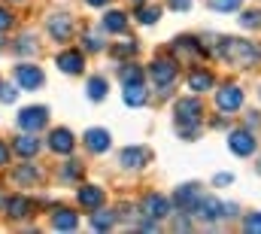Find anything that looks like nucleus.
<instances>
[{"label": "nucleus", "mask_w": 261, "mask_h": 234, "mask_svg": "<svg viewBox=\"0 0 261 234\" xmlns=\"http://www.w3.org/2000/svg\"><path fill=\"white\" fill-rule=\"evenodd\" d=\"M216 55L228 64H234V67H252L261 58V49L255 43L240 40V37H222L216 43Z\"/></svg>", "instance_id": "obj_1"}, {"label": "nucleus", "mask_w": 261, "mask_h": 234, "mask_svg": "<svg viewBox=\"0 0 261 234\" xmlns=\"http://www.w3.org/2000/svg\"><path fill=\"white\" fill-rule=\"evenodd\" d=\"M173 116H176V131L186 140H195L200 131V122H203V104L197 98H182V101H176Z\"/></svg>", "instance_id": "obj_2"}, {"label": "nucleus", "mask_w": 261, "mask_h": 234, "mask_svg": "<svg viewBox=\"0 0 261 234\" xmlns=\"http://www.w3.org/2000/svg\"><path fill=\"white\" fill-rule=\"evenodd\" d=\"M228 149H231L234 155H240V158H249V155L258 149V140H255L252 128H237V131H231V134H228Z\"/></svg>", "instance_id": "obj_3"}, {"label": "nucleus", "mask_w": 261, "mask_h": 234, "mask_svg": "<svg viewBox=\"0 0 261 234\" xmlns=\"http://www.w3.org/2000/svg\"><path fill=\"white\" fill-rule=\"evenodd\" d=\"M176 73H179V67H176V61H170V58H158V61H152V67H149L152 82H155L158 88H164V91L173 85Z\"/></svg>", "instance_id": "obj_4"}, {"label": "nucleus", "mask_w": 261, "mask_h": 234, "mask_svg": "<svg viewBox=\"0 0 261 234\" xmlns=\"http://www.w3.org/2000/svg\"><path fill=\"white\" fill-rule=\"evenodd\" d=\"M46 125H49V110H46V107H24V110L18 113V128H21V131L37 134V131H43Z\"/></svg>", "instance_id": "obj_5"}, {"label": "nucleus", "mask_w": 261, "mask_h": 234, "mask_svg": "<svg viewBox=\"0 0 261 234\" xmlns=\"http://www.w3.org/2000/svg\"><path fill=\"white\" fill-rule=\"evenodd\" d=\"M216 107H219V113H237L240 107H243V91H240V85H222L219 91H216Z\"/></svg>", "instance_id": "obj_6"}, {"label": "nucleus", "mask_w": 261, "mask_h": 234, "mask_svg": "<svg viewBox=\"0 0 261 234\" xmlns=\"http://www.w3.org/2000/svg\"><path fill=\"white\" fill-rule=\"evenodd\" d=\"M192 213H195L197 219H203V222H216V219L225 216V204L216 201V198H210V195H200V201L192 207Z\"/></svg>", "instance_id": "obj_7"}, {"label": "nucleus", "mask_w": 261, "mask_h": 234, "mask_svg": "<svg viewBox=\"0 0 261 234\" xmlns=\"http://www.w3.org/2000/svg\"><path fill=\"white\" fill-rule=\"evenodd\" d=\"M55 64H58L61 73L76 76V73H82V67H85V52H82V49H64V52L55 55Z\"/></svg>", "instance_id": "obj_8"}, {"label": "nucleus", "mask_w": 261, "mask_h": 234, "mask_svg": "<svg viewBox=\"0 0 261 234\" xmlns=\"http://www.w3.org/2000/svg\"><path fill=\"white\" fill-rule=\"evenodd\" d=\"M15 79H18V85L24 91H34V88H40L46 82V76H43V70L37 64H18L15 67Z\"/></svg>", "instance_id": "obj_9"}, {"label": "nucleus", "mask_w": 261, "mask_h": 234, "mask_svg": "<svg viewBox=\"0 0 261 234\" xmlns=\"http://www.w3.org/2000/svg\"><path fill=\"white\" fill-rule=\"evenodd\" d=\"M82 143H85V149H88V152H94V155H103V152L113 146V134H110L107 128H91V131H85Z\"/></svg>", "instance_id": "obj_10"}, {"label": "nucleus", "mask_w": 261, "mask_h": 234, "mask_svg": "<svg viewBox=\"0 0 261 234\" xmlns=\"http://www.w3.org/2000/svg\"><path fill=\"white\" fill-rule=\"evenodd\" d=\"M140 213L146 216V219H164V216H170V201L164 198V195H146L143 198V207H140Z\"/></svg>", "instance_id": "obj_11"}, {"label": "nucleus", "mask_w": 261, "mask_h": 234, "mask_svg": "<svg viewBox=\"0 0 261 234\" xmlns=\"http://www.w3.org/2000/svg\"><path fill=\"white\" fill-rule=\"evenodd\" d=\"M200 185L197 182H186V185H179L176 192H173V201H176V207L182 210V213H192V207H195L197 201H200Z\"/></svg>", "instance_id": "obj_12"}, {"label": "nucleus", "mask_w": 261, "mask_h": 234, "mask_svg": "<svg viewBox=\"0 0 261 234\" xmlns=\"http://www.w3.org/2000/svg\"><path fill=\"white\" fill-rule=\"evenodd\" d=\"M149 158H152V152H149L146 146H128V149H122L119 165L128 168V171H140L143 165H149Z\"/></svg>", "instance_id": "obj_13"}, {"label": "nucleus", "mask_w": 261, "mask_h": 234, "mask_svg": "<svg viewBox=\"0 0 261 234\" xmlns=\"http://www.w3.org/2000/svg\"><path fill=\"white\" fill-rule=\"evenodd\" d=\"M49 149H52L55 155H70V152L76 149V140H73L70 128H55V131L49 134Z\"/></svg>", "instance_id": "obj_14"}, {"label": "nucleus", "mask_w": 261, "mask_h": 234, "mask_svg": "<svg viewBox=\"0 0 261 234\" xmlns=\"http://www.w3.org/2000/svg\"><path fill=\"white\" fill-rule=\"evenodd\" d=\"M49 37L58 40V43H67L73 37V18L67 12H58V15L49 18Z\"/></svg>", "instance_id": "obj_15"}, {"label": "nucleus", "mask_w": 261, "mask_h": 234, "mask_svg": "<svg viewBox=\"0 0 261 234\" xmlns=\"http://www.w3.org/2000/svg\"><path fill=\"white\" fill-rule=\"evenodd\" d=\"M76 201H79V207H85V210H97V207L107 201V192H103L100 185H82V189L76 192Z\"/></svg>", "instance_id": "obj_16"}, {"label": "nucleus", "mask_w": 261, "mask_h": 234, "mask_svg": "<svg viewBox=\"0 0 261 234\" xmlns=\"http://www.w3.org/2000/svg\"><path fill=\"white\" fill-rule=\"evenodd\" d=\"M12 152H15V155H21V158H34V155L40 152V140H37V134L24 131L21 137H15V143H12Z\"/></svg>", "instance_id": "obj_17"}, {"label": "nucleus", "mask_w": 261, "mask_h": 234, "mask_svg": "<svg viewBox=\"0 0 261 234\" xmlns=\"http://www.w3.org/2000/svg\"><path fill=\"white\" fill-rule=\"evenodd\" d=\"M173 55H176V58H186V55L200 58V55H203V46H200L197 37H176V40H173Z\"/></svg>", "instance_id": "obj_18"}, {"label": "nucleus", "mask_w": 261, "mask_h": 234, "mask_svg": "<svg viewBox=\"0 0 261 234\" xmlns=\"http://www.w3.org/2000/svg\"><path fill=\"white\" fill-rule=\"evenodd\" d=\"M213 73L210 70H203V67H195L192 73H189V88L192 91H197V95H203V91H210L213 88Z\"/></svg>", "instance_id": "obj_19"}, {"label": "nucleus", "mask_w": 261, "mask_h": 234, "mask_svg": "<svg viewBox=\"0 0 261 234\" xmlns=\"http://www.w3.org/2000/svg\"><path fill=\"white\" fill-rule=\"evenodd\" d=\"M76 225H79V216H76L73 210L58 207V210L52 213V228H55V231H73Z\"/></svg>", "instance_id": "obj_20"}, {"label": "nucleus", "mask_w": 261, "mask_h": 234, "mask_svg": "<svg viewBox=\"0 0 261 234\" xmlns=\"http://www.w3.org/2000/svg\"><path fill=\"white\" fill-rule=\"evenodd\" d=\"M100 28H103L107 34H122V31L128 28V15H125L122 9H110V12L103 15V21H100Z\"/></svg>", "instance_id": "obj_21"}, {"label": "nucleus", "mask_w": 261, "mask_h": 234, "mask_svg": "<svg viewBox=\"0 0 261 234\" xmlns=\"http://www.w3.org/2000/svg\"><path fill=\"white\" fill-rule=\"evenodd\" d=\"M6 216H12V219H24V216H31V201L21 198V195L9 198V201H6Z\"/></svg>", "instance_id": "obj_22"}, {"label": "nucleus", "mask_w": 261, "mask_h": 234, "mask_svg": "<svg viewBox=\"0 0 261 234\" xmlns=\"http://www.w3.org/2000/svg\"><path fill=\"white\" fill-rule=\"evenodd\" d=\"M88 222H91V228L94 231H110L113 225H116V216L110 213V210H91V216H88Z\"/></svg>", "instance_id": "obj_23"}, {"label": "nucleus", "mask_w": 261, "mask_h": 234, "mask_svg": "<svg viewBox=\"0 0 261 234\" xmlns=\"http://www.w3.org/2000/svg\"><path fill=\"white\" fill-rule=\"evenodd\" d=\"M146 101H149V95H146L143 82H130V85H125V104H128V107H146Z\"/></svg>", "instance_id": "obj_24"}, {"label": "nucleus", "mask_w": 261, "mask_h": 234, "mask_svg": "<svg viewBox=\"0 0 261 234\" xmlns=\"http://www.w3.org/2000/svg\"><path fill=\"white\" fill-rule=\"evenodd\" d=\"M134 15H137V21H140V25H155V21L161 18V6L146 3V0H143V3L137 6V12H134Z\"/></svg>", "instance_id": "obj_25"}, {"label": "nucleus", "mask_w": 261, "mask_h": 234, "mask_svg": "<svg viewBox=\"0 0 261 234\" xmlns=\"http://www.w3.org/2000/svg\"><path fill=\"white\" fill-rule=\"evenodd\" d=\"M12 176H15V182H21V185H34V182H40V179H43L40 168H34V165H18Z\"/></svg>", "instance_id": "obj_26"}, {"label": "nucleus", "mask_w": 261, "mask_h": 234, "mask_svg": "<svg viewBox=\"0 0 261 234\" xmlns=\"http://www.w3.org/2000/svg\"><path fill=\"white\" fill-rule=\"evenodd\" d=\"M85 91H88V98H91V101H103V98H107V91H110L107 76H91V79H88V85H85Z\"/></svg>", "instance_id": "obj_27"}, {"label": "nucleus", "mask_w": 261, "mask_h": 234, "mask_svg": "<svg viewBox=\"0 0 261 234\" xmlns=\"http://www.w3.org/2000/svg\"><path fill=\"white\" fill-rule=\"evenodd\" d=\"M12 52H15V55H34V52H37V40H34L31 34H24V37H18V43L12 46Z\"/></svg>", "instance_id": "obj_28"}, {"label": "nucleus", "mask_w": 261, "mask_h": 234, "mask_svg": "<svg viewBox=\"0 0 261 234\" xmlns=\"http://www.w3.org/2000/svg\"><path fill=\"white\" fill-rule=\"evenodd\" d=\"M82 174H85V168L79 161H67L64 168H61V182H73V179H79Z\"/></svg>", "instance_id": "obj_29"}, {"label": "nucleus", "mask_w": 261, "mask_h": 234, "mask_svg": "<svg viewBox=\"0 0 261 234\" xmlns=\"http://www.w3.org/2000/svg\"><path fill=\"white\" fill-rule=\"evenodd\" d=\"M206 6L216 9V12H234V9L243 6V0H206Z\"/></svg>", "instance_id": "obj_30"}, {"label": "nucleus", "mask_w": 261, "mask_h": 234, "mask_svg": "<svg viewBox=\"0 0 261 234\" xmlns=\"http://www.w3.org/2000/svg\"><path fill=\"white\" fill-rule=\"evenodd\" d=\"M122 82L130 85V82H143V70L137 64H122Z\"/></svg>", "instance_id": "obj_31"}, {"label": "nucleus", "mask_w": 261, "mask_h": 234, "mask_svg": "<svg viewBox=\"0 0 261 234\" xmlns=\"http://www.w3.org/2000/svg\"><path fill=\"white\" fill-rule=\"evenodd\" d=\"M240 25H243L246 31H255V28H261V12H258V9H246V12L240 15Z\"/></svg>", "instance_id": "obj_32"}, {"label": "nucleus", "mask_w": 261, "mask_h": 234, "mask_svg": "<svg viewBox=\"0 0 261 234\" xmlns=\"http://www.w3.org/2000/svg\"><path fill=\"white\" fill-rule=\"evenodd\" d=\"M113 55H116V58H130V55H137V40H125V43L113 46Z\"/></svg>", "instance_id": "obj_33"}, {"label": "nucleus", "mask_w": 261, "mask_h": 234, "mask_svg": "<svg viewBox=\"0 0 261 234\" xmlns=\"http://www.w3.org/2000/svg\"><path fill=\"white\" fill-rule=\"evenodd\" d=\"M82 43H85V49H88V52H100V49H103V40H100L97 34H91V31H85V34H82Z\"/></svg>", "instance_id": "obj_34"}, {"label": "nucleus", "mask_w": 261, "mask_h": 234, "mask_svg": "<svg viewBox=\"0 0 261 234\" xmlns=\"http://www.w3.org/2000/svg\"><path fill=\"white\" fill-rule=\"evenodd\" d=\"M243 231H249V234L261 231V213H249V216L243 219Z\"/></svg>", "instance_id": "obj_35"}, {"label": "nucleus", "mask_w": 261, "mask_h": 234, "mask_svg": "<svg viewBox=\"0 0 261 234\" xmlns=\"http://www.w3.org/2000/svg\"><path fill=\"white\" fill-rule=\"evenodd\" d=\"M12 25H15V15H12L6 6H0V34H3V31H9Z\"/></svg>", "instance_id": "obj_36"}, {"label": "nucleus", "mask_w": 261, "mask_h": 234, "mask_svg": "<svg viewBox=\"0 0 261 234\" xmlns=\"http://www.w3.org/2000/svg\"><path fill=\"white\" fill-rule=\"evenodd\" d=\"M15 98H18V91H15L12 85H0V101H3V104H12Z\"/></svg>", "instance_id": "obj_37"}, {"label": "nucleus", "mask_w": 261, "mask_h": 234, "mask_svg": "<svg viewBox=\"0 0 261 234\" xmlns=\"http://www.w3.org/2000/svg\"><path fill=\"white\" fill-rule=\"evenodd\" d=\"M170 9L173 12H189L192 9V0H170Z\"/></svg>", "instance_id": "obj_38"}, {"label": "nucleus", "mask_w": 261, "mask_h": 234, "mask_svg": "<svg viewBox=\"0 0 261 234\" xmlns=\"http://www.w3.org/2000/svg\"><path fill=\"white\" fill-rule=\"evenodd\" d=\"M6 165H9V146L0 140V168H6Z\"/></svg>", "instance_id": "obj_39"}, {"label": "nucleus", "mask_w": 261, "mask_h": 234, "mask_svg": "<svg viewBox=\"0 0 261 234\" xmlns=\"http://www.w3.org/2000/svg\"><path fill=\"white\" fill-rule=\"evenodd\" d=\"M246 128H261V113H249L246 116Z\"/></svg>", "instance_id": "obj_40"}, {"label": "nucleus", "mask_w": 261, "mask_h": 234, "mask_svg": "<svg viewBox=\"0 0 261 234\" xmlns=\"http://www.w3.org/2000/svg\"><path fill=\"white\" fill-rule=\"evenodd\" d=\"M231 182H234V176L231 174H219L216 176V185H231Z\"/></svg>", "instance_id": "obj_41"}, {"label": "nucleus", "mask_w": 261, "mask_h": 234, "mask_svg": "<svg viewBox=\"0 0 261 234\" xmlns=\"http://www.w3.org/2000/svg\"><path fill=\"white\" fill-rule=\"evenodd\" d=\"M173 228H176V231H189V228H192V222H189V219H176V222H173Z\"/></svg>", "instance_id": "obj_42"}, {"label": "nucleus", "mask_w": 261, "mask_h": 234, "mask_svg": "<svg viewBox=\"0 0 261 234\" xmlns=\"http://www.w3.org/2000/svg\"><path fill=\"white\" fill-rule=\"evenodd\" d=\"M85 3H88V6H107L110 0H85Z\"/></svg>", "instance_id": "obj_43"}, {"label": "nucleus", "mask_w": 261, "mask_h": 234, "mask_svg": "<svg viewBox=\"0 0 261 234\" xmlns=\"http://www.w3.org/2000/svg\"><path fill=\"white\" fill-rule=\"evenodd\" d=\"M258 174H261V161H258Z\"/></svg>", "instance_id": "obj_44"}, {"label": "nucleus", "mask_w": 261, "mask_h": 234, "mask_svg": "<svg viewBox=\"0 0 261 234\" xmlns=\"http://www.w3.org/2000/svg\"><path fill=\"white\" fill-rule=\"evenodd\" d=\"M0 49H3V40H0Z\"/></svg>", "instance_id": "obj_45"}, {"label": "nucleus", "mask_w": 261, "mask_h": 234, "mask_svg": "<svg viewBox=\"0 0 261 234\" xmlns=\"http://www.w3.org/2000/svg\"><path fill=\"white\" fill-rule=\"evenodd\" d=\"M137 3H143V0H137Z\"/></svg>", "instance_id": "obj_46"}]
</instances>
